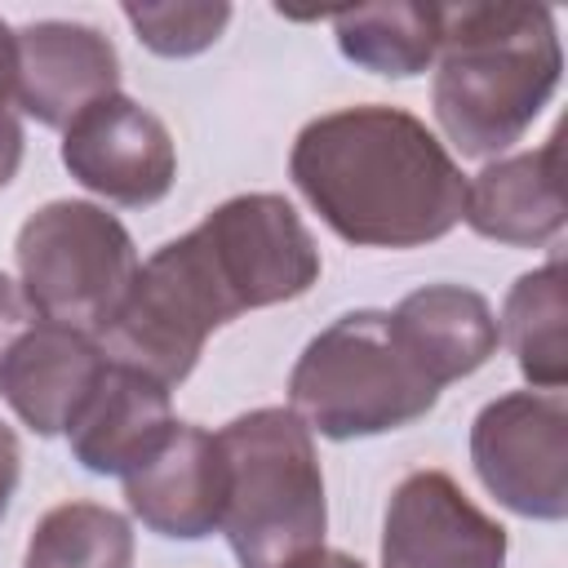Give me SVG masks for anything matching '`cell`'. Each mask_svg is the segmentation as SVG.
I'll return each instance as SVG.
<instances>
[{
  "label": "cell",
  "mask_w": 568,
  "mask_h": 568,
  "mask_svg": "<svg viewBox=\"0 0 568 568\" xmlns=\"http://www.w3.org/2000/svg\"><path fill=\"white\" fill-rule=\"evenodd\" d=\"M320 280V248L284 195L248 191L204 213L200 226L160 244L106 324V359L182 386L204 342L244 311L302 297Z\"/></svg>",
  "instance_id": "6da1fadb"
},
{
  "label": "cell",
  "mask_w": 568,
  "mask_h": 568,
  "mask_svg": "<svg viewBox=\"0 0 568 568\" xmlns=\"http://www.w3.org/2000/svg\"><path fill=\"white\" fill-rule=\"evenodd\" d=\"M288 178L333 235L359 248H417L462 222L466 178L404 106L359 102L302 124Z\"/></svg>",
  "instance_id": "7a4b0ae2"
},
{
  "label": "cell",
  "mask_w": 568,
  "mask_h": 568,
  "mask_svg": "<svg viewBox=\"0 0 568 568\" xmlns=\"http://www.w3.org/2000/svg\"><path fill=\"white\" fill-rule=\"evenodd\" d=\"M559 75L564 49L546 4H439L430 106L462 155L484 160L519 142L555 98Z\"/></svg>",
  "instance_id": "3957f363"
},
{
  "label": "cell",
  "mask_w": 568,
  "mask_h": 568,
  "mask_svg": "<svg viewBox=\"0 0 568 568\" xmlns=\"http://www.w3.org/2000/svg\"><path fill=\"white\" fill-rule=\"evenodd\" d=\"M226 493L217 532L240 568H302L324 550L328 501L311 430L293 408H253L217 430Z\"/></svg>",
  "instance_id": "277c9868"
},
{
  "label": "cell",
  "mask_w": 568,
  "mask_h": 568,
  "mask_svg": "<svg viewBox=\"0 0 568 568\" xmlns=\"http://www.w3.org/2000/svg\"><path fill=\"white\" fill-rule=\"evenodd\" d=\"M439 386L404 351L390 311H346L306 342L288 373V408L324 439H368L422 422Z\"/></svg>",
  "instance_id": "5b68a950"
},
{
  "label": "cell",
  "mask_w": 568,
  "mask_h": 568,
  "mask_svg": "<svg viewBox=\"0 0 568 568\" xmlns=\"http://www.w3.org/2000/svg\"><path fill=\"white\" fill-rule=\"evenodd\" d=\"M13 257L31 311L89 337L106 333L138 275L133 235L115 213L89 200L40 204L18 226Z\"/></svg>",
  "instance_id": "8992f818"
},
{
  "label": "cell",
  "mask_w": 568,
  "mask_h": 568,
  "mask_svg": "<svg viewBox=\"0 0 568 568\" xmlns=\"http://www.w3.org/2000/svg\"><path fill=\"white\" fill-rule=\"evenodd\" d=\"M479 484L524 519L568 515V404L559 390H510L470 422Z\"/></svg>",
  "instance_id": "52a82bcc"
},
{
  "label": "cell",
  "mask_w": 568,
  "mask_h": 568,
  "mask_svg": "<svg viewBox=\"0 0 568 568\" xmlns=\"http://www.w3.org/2000/svg\"><path fill=\"white\" fill-rule=\"evenodd\" d=\"M62 164L84 191L124 209H146L173 191L178 146L155 111L111 93L62 129Z\"/></svg>",
  "instance_id": "ba28073f"
},
{
  "label": "cell",
  "mask_w": 568,
  "mask_h": 568,
  "mask_svg": "<svg viewBox=\"0 0 568 568\" xmlns=\"http://www.w3.org/2000/svg\"><path fill=\"white\" fill-rule=\"evenodd\" d=\"M382 568H506V528L448 470H413L386 501Z\"/></svg>",
  "instance_id": "9c48e42d"
},
{
  "label": "cell",
  "mask_w": 568,
  "mask_h": 568,
  "mask_svg": "<svg viewBox=\"0 0 568 568\" xmlns=\"http://www.w3.org/2000/svg\"><path fill=\"white\" fill-rule=\"evenodd\" d=\"M13 40H18V111L31 115L36 124L67 129L84 106L120 93V53L98 27L44 18L18 27Z\"/></svg>",
  "instance_id": "30bf717a"
},
{
  "label": "cell",
  "mask_w": 568,
  "mask_h": 568,
  "mask_svg": "<svg viewBox=\"0 0 568 568\" xmlns=\"http://www.w3.org/2000/svg\"><path fill=\"white\" fill-rule=\"evenodd\" d=\"M222 493H226V462L217 430L178 422L169 439L124 475V501L129 510L160 537L173 541H200L222 519Z\"/></svg>",
  "instance_id": "8fae6325"
},
{
  "label": "cell",
  "mask_w": 568,
  "mask_h": 568,
  "mask_svg": "<svg viewBox=\"0 0 568 568\" xmlns=\"http://www.w3.org/2000/svg\"><path fill=\"white\" fill-rule=\"evenodd\" d=\"M178 426L169 386L151 373L106 359L98 386L80 404L67 426L71 457L93 475H129L138 470Z\"/></svg>",
  "instance_id": "7c38bea8"
},
{
  "label": "cell",
  "mask_w": 568,
  "mask_h": 568,
  "mask_svg": "<svg viewBox=\"0 0 568 568\" xmlns=\"http://www.w3.org/2000/svg\"><path fill=\"white\" fill-rule=\"evenodd\" d=\"M106 368L98 337L36 320L0 364V395L36 435H62Z\"/></svg>",
  "instance_id": "4fadbf2b"
},
{
  "label": "cell",
  "mask_w": 568,
  "mask_h": 568,
  "mask_svg": "<svg viewBox=\"0 0 568 568\" xmlns=\"http://www.w3.org/2000/svg\"><path fill=\"white\" fill-rule=\"evenodd\" d=\"M462 222L497 244L537 248L564 226V138L559 129L519 155H501L484 164L466 182Z\"/></svg>",
  "instance_id": "5bb4252c"
},
{
  "label": "cell",
  "mask_w": 568,
  "mask_h": 568,
  "mask_svg": "<svg viewBox=\"0 0 568 568\" xmlns=\"http://www.w3.org/2000/svg\"><path fill=\"white\" fill-rule=\"evenodd\" d=\"M390 328L439 390L484 368L501 342L488 297L448 280L422 284L399 297V306L390 311Z\"/></svg>",
  "instance_id": "9a60e30c"
},
{
  "label": "cell",
  "mask_w": 568,
  "mask_h": 568,
  "mask_svg": "<svg viewBox=\"0 0 568 568\" xmlns=\"http://www.w3.org/2000/svg\"><path fill=\"white\" fill-rule=\"evenodd\" d=\"M564 262L550 257L546 266L519 275L501 306V342L510 346L519 373L537 390H559L568 382V342H564Z\"/></svg>",
  "instance_id": "2e32d148"
},
{
  "label": "cell",
  "mask_w": 568,
  "mask_h": 568,
  "mask_svg": "<svg viewBox=\"0 0 568 568\" xmlns=\"http://www.w3.org/2000/svg\"><path fill=\"white\" fill-rule=\"evenodd\" d=\"M328 18L337 49L373 75L408 80L439 53V4H355Z\"/></svg>",
  "instance_id": "e0dca14e"
},
{
  "label": "cell",
  "mask_w": 568,
  "mask_h": 568,
  "mask_svg": "<svg viewBox=\"0 0 568 568\" xmlns=\"http://www.w3.org/2000/svg\"><path fill=\"white\" fill-rule=\"evenodd\" d=\"M22 568H133V528L102 501H62L36 519Z\"/></svg>",
  "instance_id": "ac0fdd59"
},
{
  "label": "cell",
  "mask_w": 568,
  "mask_h": 568,
  "mask_svg": "<svg viewBox=\"0 0 568 568\" xmlns=\"http://www.w3.org/2000/svg\"><path fill=\"white\" fill-rule=\"evenodd\" d=\"M124 22L160 58H191L222 40L231 4H124Z\"/></svg>",
  "instance_id": "d6986e66"
},
{
  "label": "cell",
  "mask_w": 568,
  "mask_h": 568,
  "mask_svg": "<svg viewBox=\"0 0 568 568\" xmlns=\"http://www.w3.org/2000/svg\"><path fill=\"white\" fill-rule=\"evenodd\" d=\"M36 320H40V315L31 311L22 284H18L13 275L0 271V364H4V355L13 351V342H18Z\"/></svg>",
  "instance_id": "ffe728a7"
},
{
  "label": "cell",
  "mask_w": 568,
  "mask_h": 568,
  "mask_svg": "<svg viewBox=\"0 0 568 568\" xmlns=\"http://www.w3.org/2000/svg\"><path fill=\"white\" fill-rule=\"evenodd\" d=\"M18 115V40L13 27L0 18V120Z\"/></svg>",
  "instance_id": "44dd1931"
},
{
  "label": "cell",
  "mask_w": 568,
  "mask_h": 568,
  "mask_svg": "<svg viewBox=\"0 0 568 568\" xmlns=\"http://www.w3.org/2000/svg\"><path fill=\"white\" fill-rule=\"evenodd\" d=\"M18 475H22V448H18V435L0 422V519L9 510V497L18 488Z\"/></svg>",
  "instance_id": "7402d4cb"
},
{
  "label": "cell",
  "mask_w": 568,
  "mask_h": 568,
  "mask_svg": "<svg viewBox=\"0 0 568 568\" xmlns=\"http://www.w3.org/2000/svg\"><path fill=\"white\" fill-rule=\"evenodd\" d=\"M18 164H22V120L13 115V120H0V191L13 182Z\"/></svg>",
  "instance_id": "603a6c76"
},
{
  "label": "cell",
  "mask_w": 568,
  "mask_h": 568,
  "mask_svg": "<svg viewBox=\"0 0 568 568\" xmlns=\"http://www.w3.org/2000/svg\"><path fill=\"white\" fill-rule=\"evenodd\" d=\"M302 568H364L359 559H351V555H342V550H320L315 559H306Z\"/></svg>",
  "instance_id": "cb8c5ba5"
}]
</instances>
